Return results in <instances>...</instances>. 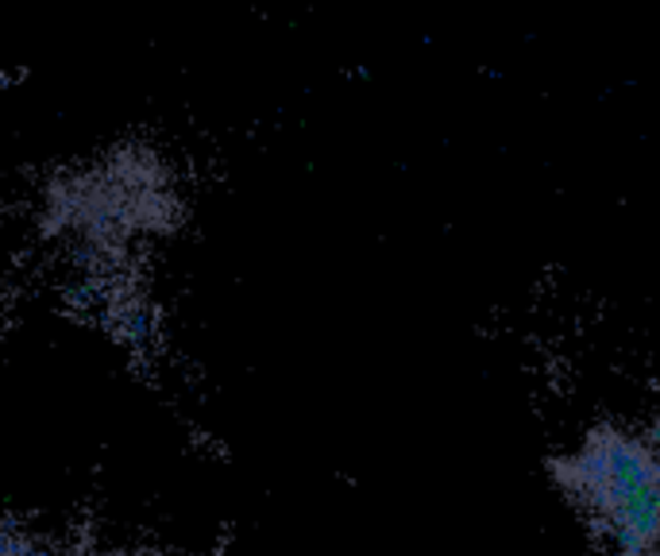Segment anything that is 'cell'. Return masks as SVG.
I'll list each match as a JSON object with an SVG mask.
<instances>
[{
	"label": "cell",
	"instance_id": "6da1fadb",
	"mask_svg": "<svg viewBox=\"0 0 660 556\" xmlns=\"http://www.w3.org/2000/svg\"><path fill=\"white\" fill-rule=\"evenodd\" d=\"M556 483L611 556H660V421L587 433Z\"/></svg>",
	"mask_w": 660,
	"mask_h": 556
},
{
	"label": "cell",
	"instance_id": "7a4b0ae2",
	"mask_svg": "<svg viewBox=\"0 0 660 556\" xmlns=\"http://www.w3.org/2000/svg\"><path fill=\"white\" fill-rule=\"evenodd\" d=\"M9 556H62V553H47V548H35V545L20 548L16 541H9Z\"/></svg>",
	"mask_w": 660,
	"mask_h": 556
}]
</instances>
